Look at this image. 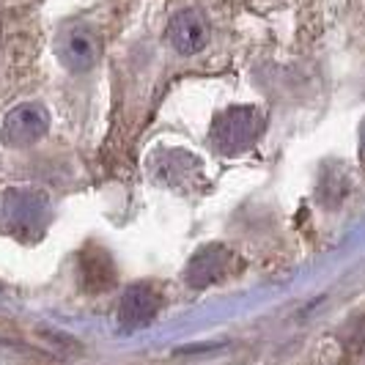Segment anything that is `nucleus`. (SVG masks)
I'll return each mask as SVG.
<instances>
[{"label": "nucleus", "mask_w": 365, "mask_h": 365, "mask_svg": "<svg viewBox=\"0 0 365 365\" xmlns=\"http://www.w3.org/2000/svg\"><path fill=\"white\" fill-rule=\"evenodd\" d=\"M0 222L22 239L38 237L47 222V198L36 190H9L0 198Z\"/></svg>", "instance_id": "nucleus-1"}, {"label": "nucleus", "mask_w": 365, "mask_h": 365, "mask_svg": "<svg viewBox=\"0 0 365 365\" xmlns=\"http://www.w3.org/2000/svg\"><path fill=\"white\" fill-rule=\"evenodd\" d=\"M50 129V115L41 105H19L3 121V143L6 146H31L44 138Z\"/></svg>", "instance_id": "nucleus-2"}, {"label": "nucleus", "mask_w": 365, "mask_h": 365, "mask_svg": "<svg viewBox=\"0 0 365 365\" xmlns=\"http://www.w3.org/2000/svg\"><path fill=\"white\" fill-rule=\"evenodd\" d=\"M234 253L225 245H206L187 264V283L192 289H206L220 283L225 274L231 272Z\"/></svg>", "instance_id": "nucleus-3"}, {"label": "nucleus", "mask_w": 365, "mask_h": 365, "mask_svg": "<svg viewBox=\"0 0 365 365\" xmlns=\"http://www.w3.org/2000/svg\"><path fill=\"white\" fill-rule=\"evenodd\" d=\"M160 305H163L160 292L154 286H148V283H138V286H129L124 297H121L118 319L129 329L146 327L148 322H154V316L160 313Z\"/></svg>", "instance_id": "nucleus-4"}, {"label": "nucleus", "mask_w": 365, "mask_h": 365, "mask_svg": "<svg viewBox=\"0 0 365 365\" xmlns=\"http://www.w3.org/2000/svg\"><path fill=\"white\" fill-rule=\"evenodd\" d=\"M258 132V118L250 108H237L225 115H220L215 127V140L222 151H239L247 143H253Z\"/></svg>", "instance_id": "nucleus-5"}, {"label": "nucleus", "mask_w": 365, "mask_h": 365, "mask_svg": "<svg viewBox=\"0 0 365 365\" xmlns=\"http://www.w3.org/2000/svg\"><path fill=\"white\" fill-rule=\"evenodd\" d=\"M80 283L91 294L110 292L115 286V264L105 247L88 245L80 253Z\"/></svg>", "instance_id": "nucleus-6"}, {"label": "nucleus", "mask_w": 365, "mask_h": 365, "mask_svg": "<svg viewBox=\"0 0 365 365\" xmlns=\"http://www.w3.org/2000/svg\"><path fill=\"white\" fill-rule=\"evenodd\" d=\"M168 38H170V44L182 55H192V53H201L203 47H206L209 31H206V22L201 19V14L182 11L179 17L170 22Z\"/></svg>", "instance_id": "nucleus-7"}, {"label": "nucleus", "mask_w": 365, "mask_h": 365, "mask_svg": "<svg viewBox=\"0 0 365 365\" xmlns=\"http://www.w3.org/2000/svg\"><path fill=\"white\" fill-rule=\"evenodd\" d=\"M61 58L63 63L74 69V72H86L91 69L99 58V41L93 36L88 28H74L69 36L63 38V47H61Z\"/></svg>", "instance_id": "nucleus-8"}]
</instances>
